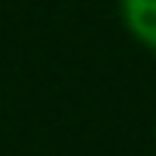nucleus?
Instances as JSON below:
<instances>
[{"label": "nucleus", "mask_w": 156, "mask_h": 156, "mask_svg": "<svg viewBox=\"0 0 156 156\" xmlns=\"http://www.w3.org/2000/svg\"><path fill=\"white\" fill-rule=\"evenodd\" d=\"M119 19L138 46L156 52V0H119Z\"/></svg>", "instance_id": "nucleus-1"}, {"label": "nucleus", "mask_w": 156, "mask_h": 156, "mask_svg": "<svg viewBox=\"0 0 156 156\" xmlns=\"http://www.w3.org/2000/svg\"><path fill=\"white\" fill-rule=\"evenodd\" d=\"M153 138H156V132H153Z\"/></svg>", "instance_id": "nucleus-2"}]
</instances>
